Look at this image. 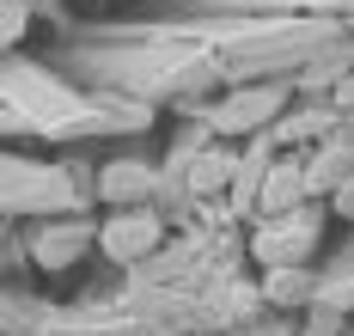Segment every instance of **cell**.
<instances>
[{
    "label": "cell",
    "mask_w": 354,
    "mask_h": 336,
    "mask_svg": "<svg viewBox=\"0 0 354 336\" xmlns=\"http://www.w3.org/2000/svg\"><path fill=\"white\" fill-rule=\"evenodd\" d=\"M226 178H232V159H202V165H196V189H214V184H226Z\"/></svg>",
    "instance_id": "obj_7"
},
{
    "label": "cell",
    "mask_w": 354,
    "mask_h": 336,
    "mask_svg": "<svg viewBox=\"0 0 354 336\" xmlns=\"http://www.w3.org/2000/svg\"><path fill=\"white\" fill-rule=\"evenodd\" d=\"M342 171H348V141H336V147H324L318 159H312V171H306V184H312V189H330L336 178H342Z\"/></svg>",
    "instance_id": "obj_5"
},
{
    "label": "cell",
    "mask_w": 354,
    "mask_h": 336,
    "mask_svg": "<svg viewBox=\"0 0 354 336\" xmlns=\"http://www.w3.org/2000/svg\"><path fill=\"white\" fill-rule=\"evenodd\" d=\"M312 245H318V221L299 214V208L293 214H269V226L257 232V257L269 263V269H293Z\"/></svg>",
    "instance_id": "obj_1"
},
{
    "label": "cell",
    "mask_w": 354,
    "mask_h": 336,
    "mask_svg": "<svg viewBox=\"0 0 354 336\" xmlns=\"http://www.w3.org/2000/svg\"><path fill=\"white\" fill-rule=\"evenodd\" d=\"M153 245H159V221H153V214H141V208H135V214H116V221L104 226V251H110L116 263L147 257Z\"/></svg>",
    "instance_id": "obj_2"
},
{
    "label": "cell",
    "mask_w": 354,
    "mask_h": 336,
    "mask_svg": "<svg viewBox=\"0 0 354 336\" xmlns=\"http://www.w3.org/2000/svg\"><path fill=\"white\" fill-rule=\"evenodd\" d=\"M104 189H110V196H135V189H147V178H141V165H110V178H104Z\"/></svg>",
    "instance_id": "obj_6"
},
{
    "label": "cell",
    "mask_w": 354,
    "mask_h": 336,
    "mask_svg": "<svg viewBox=\"0 0 354 336\" xmlns=\"http://www.w3.org/2000/svg\"><path fill=\"white\" fill-rule=\"evenodd\" d=\"M275 111V92H245V98H232L226 111H220V129H250L257 116Z\"/></svg>",
    "instance_id": "obj_4"
},
{
    "label": "cell",
    "mask_w": 354,
    "mask_h": 336,
    "mask_svg": "<svg viewBox=\"0 0 354 336\" xmlns=\"http://www.w3.org/2000/svg\"><path fill=\"white\" fill-rule=\"evenodd\" d=\"M306 189H312V184H306L299 165H275L269 184H263V214H293V202H299Z\"/></svg>",
    "instance_id": "obj_3"
}]
</instances>
